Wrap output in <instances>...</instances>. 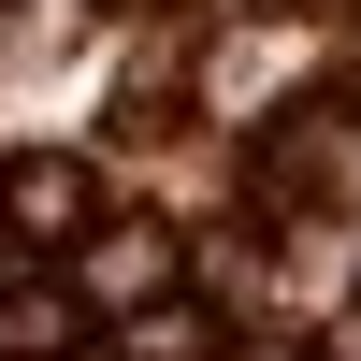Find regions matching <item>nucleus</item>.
<instances>
[{"instance_id": "obj_2", "label": "nucleus", "mask_w": 361, "mask_h": 361, "mask_svg": "<svg viewBox=\"0 0 361 361\" xmlns=\"http://www.w3.org/2000/svg\"><path fill=\"white\" fill-rule=\"evenodd\" d=\"M0 217H15V231H87V173H73V159H15Z\"/></svg>"}, {"instance_id": "obj_3", "label": "nucleus", "mask_w": 361, "mask_h": 361, "mask_svg": "<svg viewBox=\"0 0 361 361\" xmlns=\"http://www.w3.org/2000/svg\"><path fill=\"white\" fill-rule=\"evenodd\" d=\"M0 347H15V361H58V347H73V304H58V289H0Z\"/></svg>"}, {"instance_id": "obj_1", "label": "nucleus", "mask_w": 361, "mask_h": 361, "mask_svg": "<svg viewBox=\"0 0 361 361\" xmlns=\"http://www.w3.org/2000/svg\"><path fill=\"white\" fill-rule=\"evenodd\" d=\"M173 289V231H102L87 246V304H159Z\"/></svg>"}]
</instances>
